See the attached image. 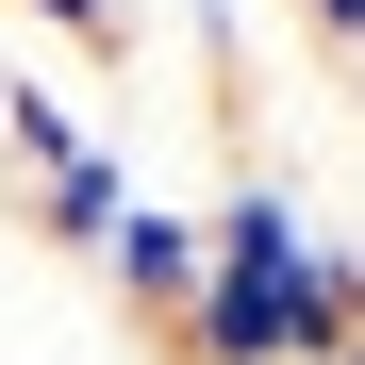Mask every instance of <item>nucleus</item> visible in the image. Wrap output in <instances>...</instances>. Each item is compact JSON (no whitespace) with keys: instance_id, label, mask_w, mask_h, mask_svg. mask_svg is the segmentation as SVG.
Here are the masks:
<instances>
[{"instance_id":"obj_1","label":"nucleus","mask_w":365,"mask_h":365,"mask_svg":"<svg viewBox=\"0 0 365 365\" xmlns=\"http://www.w3.org/2000/svg\"><path fill=\"white\" fill-rule=\"evenodd\" d=\"M365 332V250L332 232L316 182L250 166L232 200H200V299H182V365H332Z\"/></svg>"},{"instance_id":"obj_2","label":"nucleus","mask_w":365,"mask_h":365,"mask_svg":"<svg viewBox=\"0 0 365 365\" xmlns=\"http://www.w3.org/2000/svg\"><path fill=\"white\" fill-rule=\"evenodd\" d=\"M0 150H17V232H34V250H67V266H100V232L150 200L133 150H116V133H100V116L50 83V67L0 83Z\"/></svg>"},{"instance_id":"obj_3","label":"nucleus","mask_w":365,"mask_h":365,"mask_svg":"<svg viewBox=\"0 0 365 365\" xmlns=\"http://www.w3.org/2000/svg\"><path fill=\"white\" fill-rule=\"evenodd\" d=\"M100 299L133 332H182V299H200V216H182V200H133L100 232Z\"/></svg>"},{"instance_id":"obj_4","label":"nucleus","mask_w":365,"mask_h":365,"mask_svg":"<svg viewBox=\"0 0 365 365\" xmlns=\"http://www.w3.org/2000/svg\"><path fill=\"white\" fill-rule=\"evenodd\" d=\"M34 17L67 34V50H133V0H34Z\"/></svg>"},{"instance_id":"obj_5","label":"nucleus","mask_w":365,"mask_h":365,"mask_svg":"<svg viewBox=\"0 0 365 365\" xmlns=\"http://www.w3.org/2000/svg\"><path fill=\"white\" fill-rule=\"evenodd\" d=\"M299 34H332L349 67H365V0H299Z\"/></svg>"},{"instance_id":"obj_6","label":"nucleus","mask_w":365,"mask_h":365,"mask_svg":"<svg viewBox=\"0 0 365 365\" xmlns=\"http://www.w3.org/2000/svg\"><path fill=\"white\" fill-rule=\"evenodd\" d=\"M332 365H365V332H349V349H332Z\"/></svg>"}]
</instances>
